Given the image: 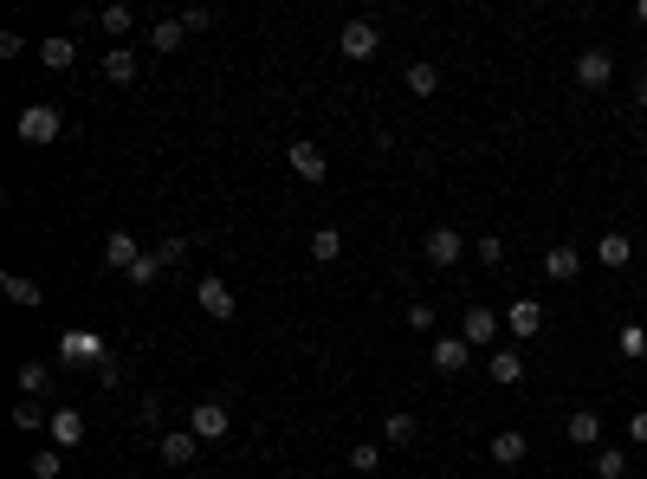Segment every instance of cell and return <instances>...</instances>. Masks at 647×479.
<instances>
[{
    "label": "cell",
    "instance_id": "1",
    "mask_svg": "<svg viewBox=\"0 0 647 479\" xmlns=\"http://www.w3.org/2000/svg\"><path fill=\"white\" fill-rule=\"evenodd\" d=\"M59 130H65L59 104H26V111H20V123H13V136H20L26 149H46V143H59Z\"/></svg>",
    "mask_w": 647,
    "mask_h": 479
},
{
    "label": "cell",
    "instance_id": "2",
    "mask_svg": "<svg viewBox=\"0 0 647 479\" xmlns=\"http://www.w3.org/2000/svg\"><path fill=\"white\" fill-rule=\"evenodd\" d=\"M337 46H343V59H350V65H369V59H376V52H382V26L356 13V20H343Z\"/></svg>",
    "mask_w": 647,
    "mask_h": 479
},
{
    "label": "cell",
    "instance_id": "3",
    "mask_svg": "<svg viewBox=\"0 0 647 479\" xmlns=\"http://www.w3.org/2000/svg\"><path fill=\"white\" fill-rule=\"evenodd\" d=\"M499 331H505V318H499L492 305H466V311H460V337H466L473 350H499Z\"/></svg>",
    "mask_w": 647,
    "mask_h": 479
},
{
    "label": "cell",
    "instance_id": "4",
    "mask_svg": "<svg viewBox=\"0 0 647 479\" xmlns=\"http://www.w3.org/2000/svg\"><path fill=\"white\" fill-rule=\"evenodd\" d=\"M59 357H65V363H78V369H91V363L104 369V363H110V350H104V337H98V331H85V324H72V331L59 337Z\"/></svg>",
    "mask_w": 647,
    "mask_h": 479
},
{
    "label": "cell",
    "instance_id": "5",
    "mask_svg": "<svg viewBox=\"0 0 647 479\" xmlns=\"http://www.w3.org/2000/svg\"><path fill=\"white\" fill-rule=\"evenodd\" d=\"M576 85H583V91H609V85H615V52H609V46L576 52Z\"/></svg>",
    "mask_w": 647,
    "mask_h": 479
},
{
    "label": "cell",
    "instance_id": "6",
    "mask_svg": "<svg viewBox=\"0 0 647 479\" xmlns=\"http://www.w3.org/2000/svg\"><path fill=\"white\" fill-rule=\"evenodd\" d=\"M421 253H428V266H440V272H453L466 259V240L453 234V227H428V240H421Z\"/></svg>",
    "mask_w": 647,
    "mask_h": 479
},
{
    "label": "cell",
    "instance_id": "7",
    "mask_svg": "<svg viewBox=\"0 0 647 479\" xmlns=\"http://www.w3.org/2000/svg\"><path fill=\"white\" fill-rule=\"evenodd\" d=\"M285 162H292V175H298V182H311V188H318L324 175H330V156H324L318 143H305V136H298V143L285 149Z\"/></svg>",
    "mask_w": 647,
    "mask_h": 479
},
{
    "label": "cell",
    "instance_id": "8",
    "mask_svg": "<svg viewBox=\"0 0 647 479\" xmlns=\"http://www.w3.org/2000/svg\"><path fill=\"white\" fill-rule=\"evenodd\" d=\"M227 428H233L227 402H195V415H188V434H195V441H227Z\"/></svg>",
    "mask_w": 647,
    "mask_h": 479
},
{
    "label": "cell",
    "instance_id": "9",
    "mask_svg": "<svg viewBox=\"0 0 647 479\" xmlns=\"http://www.w3.org/2000/svg\"><path fill=\"white\" fill-rule=\"evenodd\" d=\"M428 363L440 369V376H460L466 363H473V344H466L460 331H447V337H434V350H428Z\"/></svg>",
    "mask_w": 647,
    "mask_h": 479
},
{
    "label": "cell",
    "instance_id": "10",
    "mask_svg": "<svg viewBox=\"0 0 647 479\" xmlns=\"http://www.w3.org/2000/svg\"><path fill=\"white\" fill-rule=\"evenodd\" d=\"M195 305L208 311L214 324H227V318H233V285H227V279H214V272H208V279H195Z\"/></svg>",
    "mask_w": 647,
    "mask_h": 479
},
{
    "label": "cell",
    "instance_id": "11",
    "mask_svg": "<svg viewBox=\"0 0 647 479\" xmlns=\"http://www.w3.org/2000/svg\"><path fill=\"white\" fill-rule=\"evenodd\" d=\"M505 331H512L518 344H525V337H538L544 331V305H538V298H512V305H505Z\"/></svg>",
    "mask_w": 647,
    "mask_h": 479
},
{
    "label": "cell",
    "instance_id": "12",
    "mask_svg": "<svg viewBox=\"0 0 647 479\" xmlns=\"http://www.w3.org/2000/svg\"><path fill=\"white\" fill-rule=\"evenodd\" d=\"M136 259H143V246H136V234H123V227H117V234L104 240V266L130 279V272H136Z\"/></svg>",
    "mask_w": 647,
    "mask_h": 479
},
{
    "label": "cell",
    "instance_id": "13",
    "mask_svg": "<svg viewBox=\"0 0 647 479\" xmlns=\"http://www.w3.org/2000/svg\"><path fill=\"white\" fill-rule=\"evenodd\" d=\"M486 376L499 382V389H512V382L525 376V357H518V344H499V350H486Z\"/></svg>",
    "mask_w": 647,
    "mask_h": 479
},
{
    "label": "cell",
    "instance_id": "14",
    "mask_svg": "<svg viewBox=\"0 0 647 479\" xmlns=\"http://www.w3.org/2000/svg\"><path fill=\"white\" fill-rule=\"evenodd\" d=\"M0 292H7V305H26V311L46 305V285L26 279V272H0Z\"/></svg>",
    "mask_w": 647,
    "mask_h": 479
},
{
    "label": "cell",
    "instance_id": "15",
    "mask_svg": "<svg viewBox=\"0 0 647 479\" xmlns=\"http://www.w3.org/2000/svg\"><path fill=\"white\" fill-rule=\"evenodd\" d=\"M39 65H46V72H72V65H78V39L72 33L39 39Z\"/></svg>",
    "mask_w": 647,
    "mask_h": 479
},
{
    "label": "cell",
    "instance_id": "16",
    "mask_svg": "<svg viewBox=\"0 0 647 479\" xmlns=\"http://www.w3.org/2000/svg\"><path fill=\"white\" fill-rule=\"evenodd\" d=\"M576 272H583V253L557 240V246H550V253H544V279H550V285H570Z\"/></svg>",
    "mask_w": 647,
    "mask_h": 479
},
{
    "label": "cell",
    "instance_id": "17",
    "mask_svg": "<svg viewBox=\"0 0 647 479\" xmlns=\"http://www.w3.org/2000/svg\"><path fill=\"white\" fill-rule=\"evenodd\" d=\"M46 434H52V447H78L91 428H85V415H78V408H52V428Z\"/></svg>",
    "mask_w": 647,
    "mask_h": 479
},
{
    "label": "cell",
    "instance_id": "18",
    "mask_svg": "<svg viewBox=\"0 0 647 479\" xmlns=\"http://www.w3.org/2000/svg\"><path fill=\"white\" fill-rule=\"evenodd\" d=\"M162 460H169V467H195V460H201V441H195L188 428L162 434Z\"/></svg>",
    "mask_w": 647,
    "mask_h": 479
},
{
    "label": "cell",
    "instance_id": "19",
    "mask_svg": "<svg viewBox=\"0 0 647 479\" xmlns=\"http://www.w3.org/2000/svg\"><path fill=\"white\" fill-rule=\"evenodd\" d=\"M563 428H570L576 447H602V415H596V408H570V421H563Z\"/></svg>",
    "mask_w": 647,
    "mask_h": 479
},
{
    "label": "cell",
    "instance_id": "20",
    "mask_svg": "<svg viewBox=\"0 0 647 479\" xmlns=\"http://www.w3.org/2000/svg\"><path fill=\"white\" fill-rule=\"evenodd\" d=\"M628 253H635V246H628L622 227H609V234L596 240V266H609V272H622V266H628Z\"/></svg>",
    "mask_w": 647,
    "mask_h": 479
},
{
    "label": "cell",
    "instance_id": "21",
    "mask_svg": "<svg viewBox=\"0 0 647 479\" xmlns=\"http://www.w3.org/2000/svg\"><path fill=\"white\" fill-rule=\"evenodd\" d=\"M525 454H531V441L518 428H499V434H492V460H499V467H518Z\"/></svg>",
    "mask_w": 647,
    "mask_h": 479
},
{
    "label": "cell",
    "instance_id": "22",
    "mask_svg": "<svg viewBox=\"0 0 647 479\" xmlns=\"http://www.w3.org/2000/svg\"><path fill=\"white\" fill-rule=\"evenodd\" d=\"M182 39H188L182 13H175V20H162V26H149V52H182Z\"/></svg>",
    "mask_w": 647,
    "mask_h": 479
},
{
    "label": "cell",
    "instance_id": "23",
    "mask_svg": "<svg viewBox=\"0 0 647 479\" xmlns=\"http://www.w3.org/2000/svg\"><path fill=\"white\" fill-rule=\"evenodd\" d=\"M46 389H52V369L46 363H20V395L26 402H46Z\"/></svg>",
    "mask_w": 647,
    "mask_h": 479
},
{
    "label": "cell",
    "instance_id": "24",
    "mask_svg": "<svg viewBox=\"0 0 647 479\" xmlns=\"http://www.w3.org/2000/svg\"><path fill=\"white\" fill-rule=\"evenodd\" d=\"M589 473H596V479H628V454H622V447H596Z\"/></svg>",
    "mask_w": 647,
    "mask_h": 479
},
{
    "label": "cell",
    "instance_id": "25",
    "mask_svg": "<svg viewBox=\"0 0 647 479\" xmlns=\"http://www.w3.org/2000/svg\"><path fill=\"white\" fill-rule=\"evenodd\" d=\"M104 78H110V85H130V78H136V52L130 46L104 52Z\"/></svg>",
    "mask_w": 647,
    "mask_h": 479
},
{
    "label": "cell",
    "instance_id": "26",
    "mask_svg": "<svg viewBox=\"0 0 647 479\" xmlns=\"http://www.w3.org/2000/svg\"><path fill=\"white\" fill-rule=\"evenodd\" d=\"M311 259H318V266L343 259V234H337V227H318V234H311Z\"/></svg>",
    "mask_w": 647,
    "mask_h": 479
},
{
    "label": "cell",
    "instance_id": "27",
    "mask_svg": "<svg viewBox=\"0 0 647 479\" xmlns=\"http://www.w3.org/2000/svg\"><path fill=\"white\" fill-rule=\"evenodd\" d=\"M13 428H20V434H39V428H52V415L39 402H13Z\"/></svg>",
    "mask_w": 647,
    "mask_h": 479
},
{
    "label": "cell",
    "instance_id": "28",
    "mask_svg": "<svg viewBox=\"0 0 647 479\" xmlns=\"http://www.w3.org/2000/svg\"><path fill=\"white\" fill-rule=\"evenodd\" d=\"M408 91H415V98H434V91H440V65H428V59L408 65Z\"/></svg>",
    "mask_w": 647,
    "mask_h": 479
},
{
    "label": "cell",
    "instance_id": "29",
    "mask_svg": "<svg viewBox=\"0 0 647 479\" xmlns=\"http://www.w3.org/2000/svg\"><path fill=\"white\" fill-rule=\"evenodd\" d=\"M26 467H33V479H59V473H65V447H39Z\"/></svg>",
    "mask_w": 647,
    "mask_h": 479
},
{
    "label": "cell",
    "instance_id": "30",
    "mask_svg": "<svg viewBox=\"0 0 647 479\" xmlns=\"http://www.w3.org/2000/svg\"><path fill=\"white\" fill-rule=\"evenodd\" d=\"M382 441L408 447V441H415V415H382Z\"/></svg>",
    "mask_w": 647,
    "mask_h": 479
},
{
    "label": "cell",
    "instance_id": "31",
    "mask_svg": "<svg viewBox=\"0 0 647 479\" xmlns=\"http://www.w3.org/2000/svg\"><path fill=\"white\" fill-rule=\"evenodd\" d=\"M350 467H356V473H382V447H376V441H356V447H350Z\"/></svg>",
    "mask_w": 647,
    "mask_h": 479
},
{
    "label": "cell",
    "instance_id": "32",
    "mask_svg": "<svg viewBox=\"0 0 647 479\" xmlns=\"http://www.w3.org/2000/svg\"><path fill=\"white\" fill-rule=\"evenodd\" d=\"M156 279H162V259H156V253H143V259H136V272H130V285L143 292V285H156Z\"/></svg>",
    "mask_w": 647,
    "mask_h": 479
},
{
    "label": "cell",
    "instance_id": "33",
    "mask_svg": "<svg viewBox=\"0 0 647 479\" xmlns=\"http://www.w3.org/2000/svg\"><path fill=\"white\" fill-rule=\"evenodd\" d=\"M98 26H104V33H130L136 13H130V7H104V13H98Z\"/></svg>",
    "mask_w": 647,
    "mask_h": 479
},
{
    "label": "cell",
    "instance_id": "34",
    "mask_svg": "<svg viewBox=\"0 0 647 479\" xmlns=\"http://www.w3.org/2000/svg\"><path fill=\"white\" fill-rule=\"evenodd\" d=\"M156 259H162V272H169V266H182V259H188V240H182V234H169V240L156 246Z\"/></svg>",
    "mask_w": 647,
    "mask_h": 479
},
{
    "label": "cell",
    "instance_id": "35",
    "mask_svg": "<svg viewBox=\"0 0 647 479\" xmlns=\"http://www.w3.org/2000/svg\"><path fill=\"white\" fill-rule=\"evenodd\" d=\"M473 259H486V266H505V240H499V234L473 240Z\"/></svg>",
    "mask_w": 647,
    "mask_h": 479
},
{
    "label": "cell",
    "instance_id": "36",
    "mask_svg": "<svg viewBox=\"0 0 647 479\" xmlns=\"http://www.w3.org/2000/svg\"><path fill=\"white\" fill-rule=\"evenodd\" d=\"M622 357H647V331H641V324H628V331H622Z\"/></svg>",
    "mask_w": 647,
    "mask_h": 479
},
{
    "label": "cell",
    "instance_id": "37",
    "mask_svg": "<svg viewBox=\"0 0 647 479\" xmlns=\"http://www.w3.org/2000/svg\"><path fill=\"white\" fill-rule=\"evenodd\" d=\"M182 26H188V33H208V26H214V7H188Z\"/></svg>",
    "mask_w": 647,
    "mask_h": 479
},
{
    "label": "cell",
    "instance_id": "38",
    "mask_svg": "<svg viewBox=\"0 0 647 479\" xmlns=\"http://www.w3.org/2000/svg\"><path fill=\"white\" fill-rule=\"evenodd\" d=\"M402 318H408V324H415V331H434V305H408V311H402Z\"/></svg>",
    "mask_w": 647,
    "mask_h": 479
},
{
    "label": "cell",
    "instance_id": "39",
    "mask_svg": "<svg viewBox=\"0 0 647 479\" xmlns=\"http://www.w3.org/2000/svg\"><path fill=\"white\" fill-rule=\"evenodd\" d=\"M20 52H26V39H20V33H13V26H7V33H0V59H20Z\"/></svg>",
    "mask_w": 647,
    "mask_h": 479
},
{
    "label": "cell",
    "instance_id": "40",
    "mask_svg": "<svg viewBox=\"0 0 647 479\" xmlns=\"http://www.w3.org/2000/svg\"><path fill=\"white\" fill-rule=\"evenodd\" d=\"M136 415H143V428H156V421H162V395H143V408H136Z\"/></svg>",
    "mask_w": 647,
    "mask_h": 479
},
{
    "label": "cell",
    "instance_id": "41",
    "mask_svg": "<svg viewBox=\"0 0 647 479\" xmlns=\"http://www.w3.org/2000/svg\"><path fill=\"white\" fill-rule=\"evenodd\" d=\"M628 441L647 447V408H641V415H628Z\"/></svg>",
    "mask_w": 647,
    "mask_h": 479
},
{
    "label": "cell",
    "instance_id": "42",
    "mask_svg": "<svg viewBox=\"0 0 647 479\" xmlns=\"http://www.w3.org/2000/svg\"><path fill=\"white\" fill-rule=\"evenodd\" d=\"M635 26H647V0H641V7H635Z\"/></svg>",
    "mask_w": 647,
    "mask_h": 479
},
{
    "label": "cell",
    "instance_id": "43",
    "mask_svg": "<svg viewBox=\"0 0 647 479\" xmlns=\"http://www.w3.org/2000/svg\"><path fill=\"white\" fill-rule=\"evenodd\" d=\"M641 298H647V279H641Z\"/></svg>",
    "mask_w": 647,
    "mask_h": 479
},
{
    "label": "cell",
    "instance_id": "44",
    "mask_svg": "<svg viewBox=\"0 0 647 479\" xmlns=\"http://www.w3.org/2000/svg\"><path fill=\"white\" fill-rule=\"evenodd\" d=\"M641 188H647V175H641Z\"/></svg>",
    "mask_w": 647,
    "mask_h": 479
}]
</instances>
